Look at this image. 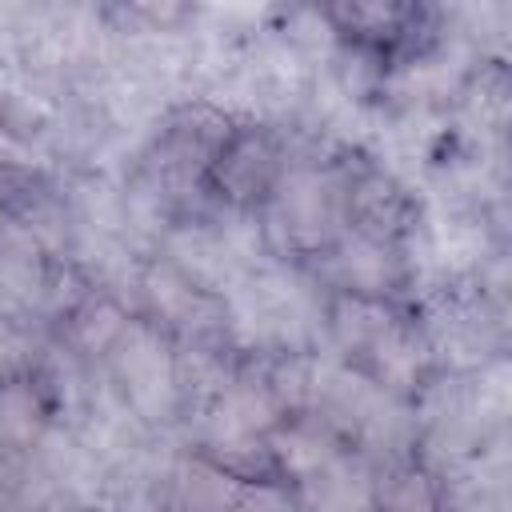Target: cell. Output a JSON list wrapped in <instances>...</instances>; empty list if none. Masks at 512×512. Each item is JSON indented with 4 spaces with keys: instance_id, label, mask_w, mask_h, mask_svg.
I'll list each match as a JSON object with an SVG mask.
<instances>
[{
    "instance_id": "1",
    "label": "cell",
    "mask_w": 512,
    "mask_h": 512,
    "mask_svg": "<svg viewBox=\"0 0 512 512\" xmlns=\"http://www.w3.org/2000/svg\"><path fill=\"white\" fill-rule=\"evenodd\" d=\"M124 376H128L132 396H136L140 408H156V400L168 396V364H164V352L144 332H136L132 336V348L124 352Z\"/></svg>"
}]
</instances>
